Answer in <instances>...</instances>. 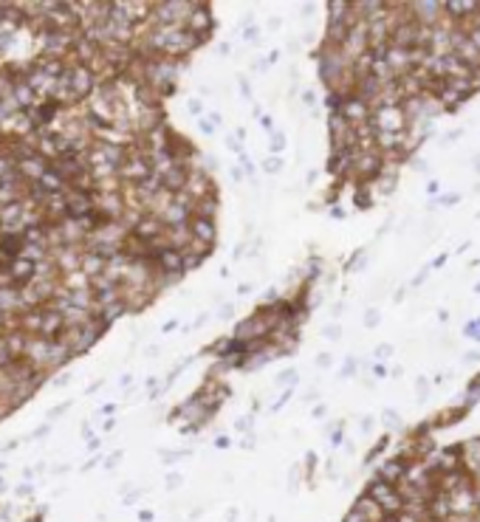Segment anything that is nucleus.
I'll list each match as a JSON object with an SVG mask.
<instances>
[{
  "mask_svg": "<svg viewBox=\"0 0 480 522\" xmlns=\"http://www.w3.org/2000/svg\"><path fill=\"white\" fill-rule=\"evenodd\" d=\"M410 11H413L416 23L424 25V28H435V25L444 23V3H430V0H424V3H410Z\"/></svg>",
  "mask_w": 480,
  "mask_h": 522,
  "instance_id": "obj_1",
  "label": "nucleus"
},
{
  "mask_svg": "<svg viewBox=\"0 0 480 522\" xmlns=\"http://www.w3.org/2000/svg\"><path fill=\"white\" fill-rule=\"evenodd\" d=\"M433 463H435V469H438L441 475H447V472H461V469H464V446H461V443H450V446L438 449V458H435Z\"/></svg>",
  "mask_w": 480,
  "mask_h": 522,
  "instance_id": "obj_2",
  "label": "nucleus"
},
{
  "mask_svg": "<svg viewBox=\"0 0 480 522\" xmlns=\"http://www.w3.org/2000/svg\"><path fill=\"white\" fill-rule=\"evenodd\" d=\"M339 116H342L350 127L365 124V122H370V105L362 102V99H356V96H348V99L342 102V108H339Z\"/></svg>",
  "mask_w": 480,
  "mask_h": 522,
  "instance_id": "obj_3",
  "label": "nucleus"
},
{
  "mask_svg": "<svg viewBox=\"0 0 480 522\" xmlns=\"http://www.w3.org/2000/svg\"><path fill=\"white\" fill-rule=\"evenodd\" d=\"M153 173H156L153 164H150L147 158H139V156H130V158L122 164V175H125L127 181H136V184H144Z\"/></svg>",
  "mask_w": 480,
  "mask_h": 522,
  "instance_id": "obj_4",
  "label": "nucleus"
},
{
  "mask_svg": "<svg viewBox=\"0 0 480 522\" xmlns=\"http://www.w3.org/2000/svg\"><path fill=\"white\" fill-rule=\"evenodd\" d=\"M407 469H410V463H407V460H401V458H390V460H384V463L379 466L376 477H379V480H384V483H390V486H399V483L407 477Z\"/></svg>",
  "mask_w": 480,
  "mask_h": 522,
  "instance_id": "obj_5",
  "label": "nucleus"
},
{
  "mask_svg": "<svg viewBox=\"0 0 480 522\" xmlns=\"http://www.w3.org/2000/svg\"><path fill=\"white\" fill-rule=\"evenodd\" d=\"M34 274H37V262L28 260V257H20V260L8 262V277H11L14 288L28 285V282L34 279Z\"/></svg>",
  "mask_w": 480,
  "mask_h": 522,
  "instance_id": "obj_6",
  "label": "nucleus"
},
{
  "mask_svg": "<svg viewBox=\"0 0 480 522\" xmlns=\"http://www.w3.org/2000/svg\"><path fill=\"white\" fill-rule=\"evenodd\" d=\"M59 330H65V316H62L59 311H54V308H45V311H42V322H40L42 339H45V342H48V339H57Z\"/></svg>",
  "mask_w": 480,
  "mask_h": 522,
  "instance_id": "obj_7",
  "label": "nucleus"
},
{
  "mask_svg": "<svg viewBox=\"0 0 480 522\" xmlns=\"http://www.w3.org/2000/svg\"><path fill=\"white\" fill-rule=\"evenodd\" d=\"M159 178H161V187H164L167 192H178V190H187L190 173H187L184 167H167V170L159 173Z\"/></svg>",
  "mask_w": 480,
  "mask_h": 522,
  "instance_id": "obj_8",
  "label": "nucleus"
},
{
  "mask_svg": "<svg viewBox=\"0 0 480 522\" xmlns=\"http://www.w3.org/2000/svg\"><path fill=\"white\" fill-rule=\"evenodd\" d=\"M156 260H159V268L164 274H170V277H181L184 274V255L178 249H161Z\"/></svg>",
  "mask_w": 480,
  "mask_h": 522,
  "instance_id": "obj_9",
  "label": "nucleus"
},
{
  "mask_svg": "<svg viewBox=\"0 0 480 522\" xmlns=\"http://www.w3.org/2000/svg\"><path fill=\"white\" fill-rule=\"evenodd\" d=\"M190 232L195 240H201L207 249H212V243H215V224L212 221L195 215V218H190Z\"/></svg>",
  "mask_w": 480,
  "mask_h": 522,
  "instance_id": "obj_10",
  "label": "nucleus"
},
{
  "mask_svg": "<svg viewBox=\"0 0 480 522\" xmlns=\"http://www.w3.org/2000/svg\"><path fill=\"white\" fill-rule=\"evenodd\" d=\"M464 446V469L475 477L480 472V438H472V441H461Z\"/></svg>",
  "mask_w": 480,
  "mask_h": 522,
  "instance_id": "obj_11",
  "label": "nucleus"
},
{
  "mask_svg": "<svg viewBox=\"0 0 480 522\" xmlns=\"http://www.w3.org/2000/svg\"><path fill=\"white\" fill-rule=\"evenodd\" d=\"M467 415H469V410H467L464 404H458V407H452V410H444V412H438L435 418H430V424H433V429H441V427H452V424L464 421Z\"/></svg>",
  "mask_w": 480,
  "mask_h": 522,
  "instance_id": "obj_12",
  "label": "nucleus"
},
{
  "mask_svg": "<svg viewBox=\"0 0 480 522\" xmlns=\"http://www.w3.org/2000/svg\"><path fill=\"white\" fill-rule=\"evenodd\" d=\"M71 85H74V96H85L93 88V74L85 65H76L71 71Z\"/></svg>",
  "mask_w": 480,
  "mask_h": 522,
  "instance_id": "obj_13",
  "label": "nucleus"
},
{
  "mask_svg": "<svg viewBox=\"0 0 480 522\" xmlns=\"http://www.w3.org/2000/svg\"><path fill=\"white\" fill-rule=\"evenodd\" d=\"M190 221V207H184V198H176L167 209H164V224L170 226H184Z\"/></svg>",
  "mask_w": 480,
  "mask_h": 522,
  "instance_id": "obj_14",
  "label": "nucleus"
},
{
  "mask_svg": "<svg viewBox=\"0 0 480 522\" xmlns=\"http://www.w3.org/2000/svg\"><path fill=\"white\" fill-rule=\"evenodd\" d=\"M133 232L139 235V240L156 243V238L161 235V221H159V218H144V221H139V226H136Z\"/></svg>",
  "mask_w": 480,
  "mask_h": 522,
  "instance_id": "obj_15",
  "label": "nucleus"
},
{
  "mask_svg": "<svg viewBox=\"0 0 480 522\" xmlns=\"http://www.w3.org/2000/svg\"><path fill=\"white\" fill-rule=\"evenodd\" d=\"M353 511H356V514H362L367 522H379L382 517H384V514H382V509H379L367 494H362V497L353 503Z\"/></svg>",
  "mask_w": 480,
  "mask_h": 522,
  "instance_id": "obj_16",
  "label": "nucleus"
},
{
  "mask_svg": "<svg viewBox=\"0 0 480 522\" xmlns=\"http://www.w3.org/2000/svg\"><path fill=\"white\" fill-rule=\"evenodd\" d=\"M79 262H82V271L85 274H102L105 271V260L99 255H85Z\"/></svg>",
  "mask_w": 480,
  "mask_h": 522,
  "instance_id": "obj_17",
  "label": "nucleus"
},
{
  "mask_svg": "<svg viewBox=\"0 0 480 522\" xmlns=\"http://www.w3.org/2000/svg\"><path fill=\"white\" fill-rule=\"evenodd\" d=\"M116 294H119V285H113V282H99L96 285V299L99 302H110V299H116Z\"/></svg>",
  "mask_w": 480,
  "mask_h": 522,
  "instance_id": "obj_18",
  "label": "nucleus"
},
{
  "mask_svg": "<svg viewBox=\"0 0 480 522\" xmlns=\"http://www.w3.org/2000/svg\"><path fill=\"white\" fill-rule=\"evenodd\" d=\"M23 246H25V240H20V238H14V235H6V238L0 240V249H3L6 255H17Z\"/></svg>",
  "mask_w": 480,
  "mask_h": 522,
  "instance_id": "obj_19",
  "label": "nucleus"
},
{
  "mask_svg": "<svg viewBox=\"0 0 480 522\" xmlns=\"http://www.w3.org/2000/svg\"><path fill=\"white\" fill-rule=\"evenodd\" d=\"M367 195H370L367 187H356V207H359V209H367V207L373 204V198H367Z\"/></svg>",
  "mask_w": 480,
  "mask_h": 522,
  "instance_id": "obj_20",
  "label": "nucleus"
},
{
  "mask_svg": "<svg viewBox=\"0 0 480 522\" xmlns=\"http://www.w3.org/2000/svg\"><path fill=\"white\" fill-rule=\"evenodd\" d=\"M17 359L11 356V350L6 347V339H0V367H11Z\"/></svg>",
  "mask_w": 480,
  "mask_h": 522,
  "instance_id": "obj_21",
  "label": "nucleus"
},
{
  "mask_svg": "<svg viewBox=\"0 0 480 522\" xmlns=\"http://www.w3.org/2000/svg\"><path fill=\"white\" fill-rule=\"evenodd\" d=\"M54 113H57V102L51 99V102H45L42 108H40V116H42V122H51L54 119Z\"/></svg>",
  "mask_w": 480,
  "mask_h": 522,
  "instance_id": "obj_22",
  "label": "nucleus"
},
{
  "mask_svg": "<svg viewBox=\"0 0 480 522\" xmlns=\"http://www.w3.org/2000/svg\"><path fill=\"white\" fill-rule=\"evenodd\" d=\"M387 443H390V438H382V441H379V443H376V446L370 449V455H367V460H373L376 455H382V452L387 449Z\"/></svg>",
  "mask_w": 480,
  "mask_h": 522,
  "instance_id": "obj_23",
  "label": "nucleus"
},
{
  "mask_svg": "<svg viewBox=\"0 0 480 522\" xmlns=\"http://www.w3.org/2000/svg\"><path fill=\"white\" fill-rule=\"evenodd\" d=\"M62 268H79V257L76 255H62Z\"/></svg>",
  "mask_w": 480,
  "mask_h": 522,
  "instance_id": "obj_24",
  "label": "nucleus"
},
{
  "mask_svg": "<svg viewBox=\"0 0 480 522\" xmlns=\"http://www.w3.org/2000/svg\"><path fill=\"white\" fill-rule=\"evenodd\" d=\"M467 333H469L472 339H480V319H478V322H469V325H467Z\"/></svg>",
  "mask_w": 480,
  "mask_h": 522,
  "instance_id": "obj_25",
  "label": "nucleus"
},
{
  "mask_svg": "<svg viewBox=\"0 0 480 522\" xmlns=\"http://www.w3.org/2000/svg\"><path fill=\"white\" fill-rule=\"evenodd\" d=\"M17 99H20V102H28V99H31V91L23 88V85H17Z\"/></svg>",
  "mask_w": 480,
  "mask_h": 522,
  "instance_id": "obj_26",
  "label": "nucleus"
},
{
  "mask_svg": "<svg viewBox=\"0 0 480 522\" xmlns=\"http://www.w3.org/2000/svg\"><path fill=\"white\" fill-rule=\"evenodd\" d=\"M469 393H472V395H480V373L469 381Z\"/></svg>",
  "mask_w": 480,
  "mask_h": 522,
  "instance_id": "obj_27",
  "label": "nucleus"
},
{
  "mask_svg": "<svg viewBox=\"0 0 480 522\" xmlns=\"http://www.w3.org/2000/svg\"><path fill=\"white\" fill-rule=\"evenodd\" d=\"M390 353H393V347H390V344H382V347L376 350V356H379V359H387Z\"/></svg>",
  "mask_w": 480,
  "mask_h": 522,
  "instance_id": "obj_28",
  "label": "nucleus"
},
{
  "mask_svg": "<svg viewBox=\"0 0 480 522\" xmlns=\"http://www.w3.org/2000/svg\"><path fill=\"white\" fill-rule=\"evenodd\" d=\"M427 390H430V384L421 378V381H418V393H421V395H427Z\"/></svg>",
  "mask_w": 480,
  "mask_h": 522,
  "instance_id": "obj_29",
  "label": "nucleus"
},
{
  "mask_svg": "<svg viewBox=\"0 0 480 522\" xmlns=\"http://www.w3.org/2000/svg\"><path fill=\"white\" fill-rule=\"evenodd\" d=\"M373 322H379V313H376V311L367 313V325H373Z\"/></svg>",
  "mask_w": 480,
  "mask_h": 522,
  "instance_id": "obj_30",
  "label": "nucleus"
},
{
  "mask_svg": "<svg viewBox=\"0 0 480 522\" xmlns=\"http://www.w3.org/2000/svg\"><path fill=\"white\" fill-rule=\"evenodd\" d=\"M28 522H42V520H40V517H37V520H28Z\"/></svg>",
  "mask_w": 480,
  "mask_h": 522,
  "instance_id": "obj_31",
  "label": "nucleus"
},
{
  "mask_svg": "<svg viewBox=\"0 0 480 522\" xmlns=\"http://www.w3.org/2000/svg\"><path fill=\"white\" fill-rule=\"evenodd\" d=\"M478 294H480V282H478Z\"/></svg>",
  "mask_w": 480,
  "mask_h": 522,
  "instance_id": "obj_32",
  "label": "nucleus"
}]
</instances>
